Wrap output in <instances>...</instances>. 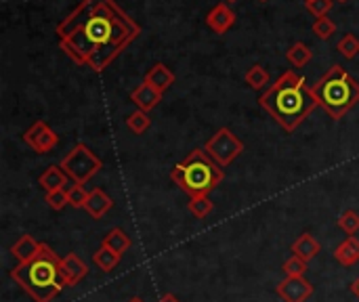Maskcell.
<instances>
[{"mask_svg": "<svg viewBox=\"0 0 359 302\" xmlns=\"http://www.w3.org/2000/svg\"><path fill=\"white\" fill-rule=\"evenodd\" d=\"M8 275L34 302H50L61 294L63 288H69L63 275L61 259L46 244L40 246L32 261L17 265Z\"/></svg>", "mask_w": 359, "mask_h": 302, "instance_id": "3957f363", "label": "cell"}, {"mask_svg": "<svg viewBox=\"0 0 359 302\" xmlns=\"http://www.w3.org/2000/svg\"><path fill=\"white\" fill-rule=\"evenodd\" d=\"M339 227L347 233V235H355L359 231V212L355 210H345L339 217Z\"/></svg>", "mask_w": 359, "mask_h": 302, "instance_id": "4316f807", "label": "cell"}, {"mask_svg": "<svg viewBox=\"0 0 359 302\" xmlns=\"http://www.w3.org/2000/svg\"><path fill=\"white\" fill-rule=\"evenodd\" d=\"M149 126H151V118H149L147 111L137 109V111H133V114L126 118V128H128L130 132H135V135H143Z\"/></svg>", "mask_w": 359, "mask_h": 302, "instance_id": "603a6c76", "label": "cell"}, {"mask_svg": "<svg viewBox=\"0 0 359 302\" xmlns=\"http://www.w3.org/2000/svg\"><path fill=\"white\" fill-rule=\"evenodd\" d=\"M225 2H238V0H225Z\"/></svg>", "mask_w": 359, "mask_h": 302, "instance_id": "e575fe53", "label": "cell"}, {"mask_svg": "<svg viewBox=\"0 0 359 302\" xmlns=\"http://www.w3.org/2000/svg\"><path fill=\"white\" fill-rule=\"evenodd\" d=\"M286 59H288L294 67H305V65L313 59V50H311L305 42H294V44L286 50Z\"/></svg>", "mask_w": 359, "mask_h": 302, "instance_id": "ffe728a7", "label": "cell"}, {"mask_svg": "<svg viewBox=\"0 0 359 302\" xmlns=\"http://www.w3.org/2000/svg\"><path fill=\"white\" fill-rule=\"evenodd\" d=\"M44 202L50 210H63L67 204H69V198H67V189H59V191H50L44 195Z\"/></svg>", "mask_w": 359, "mask_h": 302, "instance_id": "f546056e", "label": "cell"}, {"mask_svg": "<svg viewBox=\"0 0 359 302\" xmlns=\"http://www.w3.org/2000/svg\"><path fill=\"white\" fill-rule=\"evenodd\" d=\"M141 27L114 0H82L59 25V46L78 65L103 71Z\"/></svg>", "mask_w": 359, "mask_h": 302, "instance_id": "6da1fadb", "label": "cell"}, {"mask_svg": "<svg viewBox=\"0 0 359 302\" xmlns=\"http://www.w3.org/2000/svg\"><path fill=\"white\" fill-rule=\"evenodd\" d=\"M23 141H25V145L32 147L36 153H48V151H53V149L59 145V135H57L46 122L38 120V122H34V124L25 130Z\"/></svg>", "mask_w": 359, "mask_h": 302, "instance_id": "ba28073f", "label": "cell"}, {"mask_svg": "<svg viewBox=\"0 0 359 302\" xmlns=\"http://www.w3.org/2000/svg\"><path fill=\"white\" fill-rule=\"evenodd\" d=\"M187 208L196 219H206L215 210V204L208 195H198V198H189Z\"/></svg>", "mask_w": 359, "mask_h": 302, "instance_id": "cb8c5ba5", "label": "cell"}, {"mask_svg": "<svg viewBox=\"0 0 359 302\" xmlns=\"http://www.w3.org/2000/svg\"><path fill=\"white\" fill-rule=\"evenodd\" d=\"M276 294L284 302H307L313 296V284L305 277H286L278 284Z\"/></svg>", "mask_w": 359, "mask_h": 302, "instance_id": "9c48e42d", "label": "cell"}, {"mask_svg": "<svg viewBox=\"0 0 359 302\" xmlns=\"http://www.w3.org/2000/svg\"><path fill=\"white\" fill-rule=\"evenodd\" d=\"M244 80H246V84L250 86V88H265L267 84H269V71L263 67V65H259V63H255L248 71H246V76H244Z\"/></svg>", "mask_w": 359, "mask_h": 302, "instance_id": "7402d4cb", "label": "cell"}, {"mask_svg": "<svg viewBox=\"0 0 359 302\" xmlns=\"http://www.w3.org/2000/svg\"><path fill=\"white\" fill-rule=\"evenodd\" d=\"M259 2H267V0H259Z\"/></svg>", "mask_w": 359, "mask_h": 302, "instance_id": "8d00e7d4", "label": "cell"}, {"mask_svg": "<svg viewBox=\"0 0 359 302\" xmlns=\"http://www.w3.org/2000/svg\"><path fill=\"white\" fill-rule=\"evenodd\" d=\"M337 48L345 59H355L359 55V38H355L353 34H345Z\"/></svg>", "mask_w": 359, "mask_h": 302, "instance_id": "484cf974", "label": "cell"}, {"mask_svg": "<svg viewBox=\"0 0 359 302\" xmlns=\"http://www.w3.org/2000/svg\"><path fill=\"white\" fill-rule=\"evenodd\" d=\"M162 95H164V92L156 90L151 84L141 82V84L130 92V99H133V103H135L141 111H147V114H149L154 107H158V105H160Z\"/></svg>", "mask_w": 359, "mask_h": 302, "instance_id": "8fae6325", "label": "cell"}, {"mask_svg": "<svg viewBox=\"0 0 359 302\" xmlns=\"http://www.w3.org/2000/svg\"><path fill=\"white\" fill-rule=\"evenodd\" d=\"M332 2L334 0H309L307 8H309V13H313L320 19V17H326V13L332 8Z\"/></svg>", "mask_w": 359, "mask_h": 302, "instance_id": "4dcf8cb0", "label": "cell"}, {"mask_svg": "<svg viewBox=\"0 0 359 302\" xmlns=\"http://www.w3.org/2000/svg\"><path fill=\"white\" fill-rule=\"evenodd\" d=\"M320 252H322V246H320V242L311 233H303V235H299L292 242V254L303 259V261H307V263L311 259H316Z\"/></svg>", "mask_w": 359, "mask_h": 302, "instance_id": "e0dca14e", "label": "cell"}, {"mask_svg": "<svg viewBox=\"0 0 359 302\" xmlns=\"http://www.w3.org/2000/svg\"><path fill=\"white\" fill-rule=\"evenodd\" d=\"M337 2H347V0H337Z\"/></svg>", "mask_w": 359, "mask_h": 302, "instance_id": "d590c367", "label": "cell"}, {"mask_svg": "<svg viewBox=\"0 0 359 302\" xmlns=\"http://www.w3.org/2000/svg\"><path fill=\"white\" fill-rule=\"evenodd\" d=\"M67 198H69V206L72 208H84L86 200H88V191L84 189V185H69L67 187Z\"/></svg>", "mask_w": 359, "mask_h": 302, "instance_id": "f1b7e54d", "label": "cell"}, {"mask_svg": "<svg viewBox=\"0 0 359 302\" xmlns=\"http://www.w3.org/2000/svg\"><path fill=\"white\" fill-rule=\"evenodd\" d=\"M349 290H351V292H353V294L359 298V277L353 282V284H351V286H349Z\"/></svg>", "mask_w": 359, "mask_h": 302, "instance_id": "d6a6232c", "label": "cell"}, {"mask_svg": "<svg viewBox=\"0 0 359 302\" xmlns=\"http://www.w3.org/2000/svg\"><path fill=\"white\" fill-rule=\"evenodd\" d=\"M120 261H122V254L114 252L111 248H107V246H103V244H101V248L93 254V263H95L97 269H101L103 273L114 271V269L120 265Z\"/></svg>", "mask_w": 359, "mask_h": 302, "instance_id": "d6986e66", "label": "cell"}, {"mask_svg": "<svg viewBox=\"0 0 359 302\" xmlns=\"http://www.w3.org/2000/svg\"><path fill=\"white\" fill-rule=\"evenodd\" d=\"M225 179L223 168L206 153V149H194L183 162L170 170V181L189 198L208 195Z\"/></svg>", "mask_w": 359, "mask_h": 302, "instance_id": "277c9868", "label": "cell"}, {"mask_svg": "<svg viewBox=\"0 0 359 302\" xmlns=\"http://www.w3.org/2000/svg\"><path fill=\"white\" fill-rule=\"evenodd\" d=\"M61 267H63V275H65L67 286H76L88 275V265L74 252H69L67 256L61 259Z\"/></svg>", "mask_w": 359, "mask_h": 302, "instance_id": "4fadbf2b", "label": "cell"}, {"mask_svg": "<svg viewBox=\"0 0 359 302\" xmlns=\"http://www.w3.org/2000/svg\"><path fill=\"white\" fill-rule=\"evenodd\" d=\"M67 183H69V177L65 174V170L61 168V164H50V166L38 177V185H40L46 193L65 189Z\"/></svg>", "mask_w": 359, "mask_h": 302, "instance_id": "5bb4252c", "label": "cell"}, {"mask_svg": "<svg viewBox=\"0 0 359 302\" xmlns=\"http://www.w3.org/2000/svg\"><path fill=\"white\" fill-rule=\"evenodd\" d=\"M204 149H206V153H208L221 168H225V166H229L231 162H236V160L242 156L244 143H242L227 126H223V128H219V130L206 141Z\"/></svg>", "mask_w": 359, "mask_h": 302, "instance_id": "52a82bcc", "label": "cell"}, {"mask_svg": "<svg viewBox=\"0 0 359 302\" xmlns=\"http://www.w3.org/2000/svg\"><path fill=\"white\" fill-rule=\"evenodd\" d=\"M40 246L42 244H38L32 235H21L15 244H13V248H11V254H13V259L21 265V263H27V261H32L36 254H38V250H40Z\"/></svg>", "mask_w": 359, "mask_h": 302, "instance_id": "ac0fdd59", "label": "cell"}, {"mask_svg": "<svg viewBox=\"0 0 359 302\" xmlns=\"http://www.w3.org/2000/svg\"><path fill=\"white\" fill-rule=\"evenodd\" d=\"M158 302H181V301H179L175 294H164V296H162Z\"/></svg>", "mask_w": 359, "mask_h": 302, "instance_id": "1f68e13d", "label": "cell"}, {"mask_svg": "<svg viewBox=\"0 0 359 302\" xmlns=\"http://www.w3.org/2000/svg\"><path fill=\"white\" fill-rule=\"evenodd\" d=\"M175 74H172V69L170 67H166L164 63H156L147 74H145V78H143V82H147V84H151L156 90H160V92H166L172 84H175Z\"/></svg>", "mask_w": 359, "mask_h": 302, "instance_id": "9a60e30c", "label": "cell"}, {"mask_svg": "<svg viewBox=\"0 0 359 302\" xmlns=\"http://www.w3.org/2000/svg\"><path fill=\"white\" fill-rule=\"evenodd\" d=\"M111 206H114L111 198H109L103 189L95 187V189L88 191V200H86V204H84V210L90 214V219L99 221V219H103V217L111 210Z\"/></svg>", "mask_w": 359, "mask_h": 302, "instance_id": "7c38bea8", "label": "cell"}, {"mask_svg": "<svg viewBox=\"0 0 359 302\" xmlns=\"http://www.w3.org/2000/svg\"><path fill=\"white\" fill-rule=\"evenodd\" d=\"M318 105L328 111L332 120H341L359 103V82L343 67L332 65L313 86Z\"/></svg>", "mask_w": 359, "mask_h": 302, "instance_id": "5b68a950", "label": "cell"}, {"mask_svg": "<svg viewBox=\"0 0 359 302\" xmlns=\"http://www.w3.org/2000/svg\"><path fill=\"white\" fill-rule=\"evenodd\" d=\"M307 261H303V259H299V256H290L284 265H282V271H284V275L286 277H305V273H307Z\"/></svg>", "mask_w": 359, "mask_h": 302, "instance_id": "d4e9b609", "label": "cell"}, {"mask_svg": "<svg viewBox=\"0 0 359 302\" xmlns=\"http://www.w3.org/2000/svg\"><path fill=\"white\" fill-rule=\"evenodd\" d=\"M259 105L286 132H294L318 107V99L311 86H307L305 76H299L297 71H284L276 84H271L269 90L259 97Z\"/></svg>", "mask_w": 359, "mask_h": 302, "instance_id": "7a4b0ae2", "label": "cell"}, {"mask_svg": "<svg viewBox=\"0 0 359 302\" xmlns=\"http://www.w3.org/2000/svg\"><path fill=\"white\" fill-rule=\"evenodd\" d=\"M103 246L111 248V250L118 252V254H124V252L130 248V238H128L122 229H111V231L105 235Z\"/></svg>", "mask_w": 359, "mask_h": 302, "instance_id": "44dd1931", "label": "cell"}, {"mask_svg": "<svg viewBox=\"0 0 359 302\" xmlns=\"http://www.w3.org/2000/svg\"><path fill=\"white\" fill-rule=\"evenodd\" d=\"M334 261L343 267H353L359 263V240L355 235H349L345 242H341L334 250Z\"/></svg>", "mask_w": 359, "mask_h": 302, "instance_id": "2e32d148", "label": "cell"}, {"mask_svg": "<svg viewBox=\"0 0 359 302\" xmlns=\"http://www.w3.org/2000/svg\"><path fill=\"white\" fill-rule=\"evenodd\" d=\"M128 302H143V298H139V296H135V298H130Z\"/></svg>", "mask_w": 359, "mask_h": 302, "instance_id": "836d02e7", "label": "cell"}, {"mask_svg": "<svg viewBox=\"0 0 359 302\" xmlns=\"http://www.w3.org/2000/svg\"><path fill=\"white\" fill-rule=\"evenodd\" d=\"M236 23V13L229 8L227 2H219L217 6H212L206 15V25L215 32V34H225L233 27Z\"/></svg>", "mask_w": 359, "mask_h": 302, "instance_id": "30bf717a", "label": "cell"}, {"mask_svg": "<svg viewBox=\"0 0 359 302\" xmlns=\"http://www.w3.org/2000/svg\"><path fill=\"white\" fill-rule=\"evenodd\" d=\"M334 32H337V23H334L330 17H320V19H316V23H313V34H316L320 40H328Z\"/></svg>", "mask_w": 359, "mask_h": 302, "instance_id": "83f0119b", "label": "cell"}, {"mask_svg": "<svg viewBox=\"0 0 359 302\" xmlns=\"http://www.w3.org/2000/svg\"><path fill=\"white\" fill-rule=\"evenodd\" d=\"M61 168L74 183L84 185L103 168V162L84 143H78L72 151H67V156H63Z\"/></svg>", "mask_w": 359, "mask_h": 302, "instance_id": "8992f818", "label": "cell"}, {"mask_svg": "<svg viewBox=\"0 0 359 302\" xmlns=\"http://www.w3.org/2000/svg\"><path fill=\"white\" fill-rule=\"evenodd\" d=\"M305 2H309V0H305Z\"/></svg>", "mask_w": 359, "mask_h": 302, "instance_id": "74e56055", "label": "cell"}]
</instances>
